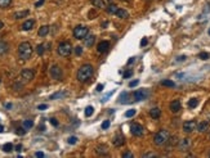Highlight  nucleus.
Returning a JSON list of instances; mask_svg holds the SVG:
<instances>
[{
	"instance_id": "f257e3e1",
	"label": "nucleus",
	"mask_w": 210,
	"mask_h": 158,
	"mask_svg": "<svg viewBox=\"0 0 210 158\" xmlns=\"http://www.w3.org/2000/svg\"><path fill=\"white\" fill-rule=\"evenodd\" d=\"M93 67L90 64H83L77 71V80L80 82H87L93 76Z\"/></svg>"
},
{
	"instance_id": "f03ea898",
	"label": "nucleus",
	"mask_w": 210,
	"mask_h": 158,
	"mask_svg": "<svg viewBox=\"0 0 210 158\" xmlns=\"http://www.w3.org/2000/svg\"><path fill=\"white\" fill-rule=\"evenodd\" d=\"M31 55H32V46H31V44L27 43V41L21 43L18 46V57L22 61H27V59L31 58Z\"/></svg>"
},
{
	"instance_id": "7ed1b4c3",
	"label": "nucleus",
	"mask_w": 210,
	"mask_h": 158,
	"mask_svg": "<svg viewBox=\"0 0 210 158\" xmlns=\"http://www.w3.org/2000/svg\"><path fill=\"white\" fill-rule=\"evenodd\" d=\"M169 138H170L169 131H166V130H160L157 134L155 135L154 142H155L156 145L161 147V145H164V144H166L169 142Z\"/></svg>"
},
{
	"instance_id": "20e7f679",
	"label": "nucleus",
	"mask_w": 210,
	"mask_h": 158,
	"mask_svg": "<svg viewBox=\"0 0 210 158\" xmlns=\"http://www.w3.org/2000/svg\"><path fill=\"white\" fill-rule=\"evenodd\" d=\"M58 54L61 57H69L72 51V45H71L70 41H62L61 44L58 45V49H57Z\"/></svg>"
},
{
	"instance_id": "39448f33",
	"label": "nucleus",
	"mask_w": 210,
	"mask_h": 158,
	"mask_svg": "<svg viewBox=\"0 0 210 158\" xmlns=\"http://www.w3.org/2000/svg\"><path fill=\"white\" fill-rule=\"evenodd\" d=\"M149 95V91L147 89H141V90H136L130 94V102H139V100H144L147 99Z\"/></svg>"
},
{
	"instance_id": "423d86ee",
	"label": "nucleus",
	"mask_w": 210,
	"mask_h": 158,
	"mask_svg": "<svg viewBox=\"0 0 210 158\" xmlns=\"http://www.w3.org/2000/svg\"><path fill=\"white\" fill-rule=\"evenodd\" d=\"M88 32H89L88 27H85V26H76L74 29V37L77 39V40H81V39H85V37L88 36Z\"/></svg>"
},
{
	"instance_id": "0eeeda50",
	"label": "nucleus",
	"mask_w": 210,
	"mask_h": 158,
	"mask_svg": "<svg viewBox=\"0 0 210 158\" xmlns=\"http://www.w3.org/2000/svg\"><path fill=\"white\" fill-rule=\"evenodd\" d=\"M34 76H35V72L32 69H23V71L21 72V80H22L23 84L30 82L31 80L34 79Z\"/></svg>"
},
{
	"instance_id": "6e6552de",
	"label": "nucleus",
	"mask_w": 210,
	"mask_h": 158,
	"mask_svg": "<svg viewBox=\"0 0 210 158\" xmlns=\"http://www.w3.org/2000/svg\"><path fill=\"white\" fill-rule=\"evenodd\" d=\"M51 76H52V79H54V80H61L62 79V76H63V72H62V69L59 66H52L51 67Z\"/></svg>"
},
{
	"instance_id": "1a4fd4ad",
	"label": "nucleus",
	"mask_w": 210,
	"mask_h": 158,
	"mask_svg": "<svg viewBox=\"0 0 210 158\" xmlns=\"http://www.w3.org/2000/svg\"><path fill=\"white\" fill-rule=\"evenodd\" d=\"M197 127V124H196V121H186L183 124V131L184 132H187V134H190V132H192L193 130H196Z\"/></svg>"
},
{
	"instance_id": "9d476101",
	"label": "nucleus",
	"mask_w": 210,
	"mask_h": 158,
	"mask_svg": "<svg viewBox=\"0 0 210 158\" xmlns=\"http://www.w3.org/2000/svg\"><path fill=\"white\" fill-rule=\"evenodd\" d=\"M130 131L134 136H142L143 135V127L139 124H131L130 125Z\"/></svg>"
},
{
	"instance_id": "9b49d317",
	"label": "nucleus",
	"mask_w": 210,
	"mask_h": 158,
	"mask_svg": "<svg viewBox=\"0 0 210 158\" xmlns=\"http://www.w3.org/2000/svg\"><path fill=\"white\" fill-rule=\"evenodd\" d=\"M191 145H192V142H191V139H188V138L182 139V140L179 142V144H178L179 149H180V150H183V152H186V150L190 149V147H191Z\"/></svg>"
},
{
	"instance_id": "f8f14e48",
	"label": "nucleus",
	"mask_w": 210,
	"mask_h": 158,
	"mask_svg": "<svg viewBox=\"0 0 210 158\" xmlns=\"http://www.w3.org/2000/svg\"><path fill=\"white\" fill-rule=\"evenodd\" d=\"M124 143H125V138H124L121 134H117L112 140V144L115 147H121V145H124Z\"/></svg>"
},
{
	"instance_id": "ddd939ff",
	"label": "nucleus",
	"mask_w": 210,
	"mask_h": 158,
	"mask_svg": "<svg viewBox=\"0 0 210 158\" xmlns=\"http://www.w3.org/2000/svg\"><path fill=\"white\" fill-rule=\"evenodd\" d=\"M108 49H110V43L108 41H101V43L98 44V46H97V50H98V53H101V54L106 53Z\"/></svg>"
},
{
	"instance_id": "4468645a",
	"label": "nucleus",
	"mask_w": 210,
	"mask_h": 158,
	"mask_svg": "<svg viewBox=\"0 0 210 158\" xmlns=\"http://www.w3.org/2000/svg\"><path fill=\"white\" fill-rule=\"evenodd\" d=\"M180 108H182V104H180V102L178 100V99L173 100L172 103H170V111H172L173 113H177V112H179Z\"/></svg>"
},
{
	"instance_id": "2eb2a0df",
	"label": "nucleus",
	"mask_w": 210,
	"mask_h": 158,
	"mask_svg": "<svg viewBox=\"0 0 210 158\" xmlns=\"http://www.w3.org/2000/svg\"><path fill=\"white\" fill-rule=\"evenodd\" d=\"M94 41H95L94 35H89V36H87L84 39V45L85 46H88V48H90V46H93L94 45Z\"/></svg>"
},
{
	"instance_id": "dca6fc26",
	"label": "nucleus",
	"mask_w": 210,
	"mask_h": 158,
	"mask_svg": "<svg viewBox=\"0 0 210 158\" xmlns=\"http://www.w3.org/2000/svg\"><path fill=\"white\" fill-rule=\"evenodd\" d=\"M67 95V91H57V93L52 94L51 97H49V99L51 100H56V99H61V98H65Z\"/></svg>"
},
{
	"instance_id": "f3484780",
	"label": "nucleus",
	"mask_w": 210,
	"mask_h": 158,
	"mask_svg": "<svg viewBox=\"0 0 210 158\" xmlns=\"http://www.w3.org/2000/svg\"><path fill=\"white\" fill-rule=\"evenodd\" d=\"M34 26H35V21L34 19H27L26 22L22 24V30L23 31H30Z\"/></svg>"
},
{
	"instance_id": "a211bd4d",
	"label": "nucleus",
	"mask_w": 210,
	"mask_h": 158,
	"mask_svg": "<svg viewBox=\"0 0 210 158\" xmlns=\"http://www.w3.org/2000/svg\"><path fill=\"white\" fill-rule=\"evenodd\" d=\"M28 14H30V10L26 9V10H21V12H16L13 14V17L16 19H21V18H23V17H27Z\"/></svg>"
},
{
	"instance_id": "6ab92c4d",
	"label": "nucleus",
	"mask_w": 210,
	"mask_h": 158,
	"mask_svg": "<svg viewBox=\"0 0 210 158\" xmlns=\"http://www.w3.org/2000/svg\"><path fill=\"white\" fill-rule=\"evenodd\" d=\"M197 130L200 132H206L209 130V122H206V121L200 122V124L197 125Z\"/></svg>"
},
{
	"instance_id": "aec40b11",
	"label": "nucleus",
	"mask_w": 210,
	"mask_h": 158,
	"mask_svg": "<svg viewBox=\"0 0 210 158\" xmlns=\"http://www.w3.org/2000/svg\"><path fill=\"white\" fill-rule=\"evenodd\" d=\"M117 9H119V6H117L116 4H113V3H111V4L106 8V12H107L108 14H116Z\"/></svg>"
},
{
	"instance_id": "412c9836",
	"label": "nucleus",
	"mask_w": 210,
	"mask_h": 158,
	"mask_svg": "<svg viewBox=\"0 0 210 158\" xmlns=\"http://www.w3.org/2000/svg\"><path fill=\"white\" fill-rule=\"evenodd\" d=\"M120 103H123V104H128V103H130V94L129 93H123L121 94V97H120Z\"/></svg>"
},
{
	"instance_id": "4be33fe9",
	"label": "nucleus",
	"mask_w": 210,
	"mask_h": 158,
	"mask_svg": "<svg viewBox=\"0 0 210 158\" xmlns=\"http://www.w3.org/2000/svg\"><path fill=\"white\" fill-rule=\"evenodd\" d=\"M149 114H151V117L154 118V120H157V118H160V116H161V111H160L159 108H152V109L149 111Z\"/></svg>"
},
{
	"instance_id": "5701e85b",
	"label": "nucleus",
	"mask_w": 210,
	"mask_h": 158,
	"mask_svg": "<svg viewBox=\"0 0 210 158\" xmlns=\"http://www.w3.org/2000/svg\"><path fill=\"white\" fill-rule=\"evenodd\" d=\"M48 32H49V26H41L38 31V35L43 37V36H47Z\"/></svg>"
},
{
	"instance_id": "b1692460",
	"label": "nucleus",
	"mask_w": 210,
	"mask_h": 158,
	"mask_svg": "<svg viewBox=\"0 0 210 158\" xmlns=\"http://www.w3.org/2000/svg\"><path fill=\"white\" fill-rule=\"evenodd\" d=\"M97 153L101 154V156H107V154H108L107 147H106V145H99V147H97Z\"/></svg>"
},
{
	"instance_id": "393cba45",
	"label": "nucleus",
	"mask_w": 210,
	"mask_h": 158,
	"mask_svg": "<svg viewBox=\"0 0 210 158\" xmlns=\"http://www.w3.org/2000/svg\"><path fill=\"white\" fill-rule=\"evenodd\" d=\"M90 3L95 8H99V9L105 8V1H103V0H90Z\"/></svg>"
},
{
	"instance_id": "a878e982",
	"label": "nucleus",
	"mask_w": 210,
	"mask_h": 158,
	"mask_svg": "<svg viewBox=\"0 0 210 158\" xmlns=\"http://www.w3.org/2000/svg\"><path fill=\"white\" fill-rule=\"evenodd\" d=\"M8 49H9L8 44L4 43V41H0V55H4L8 51Z\"/></svg>"
},
{
	"instance_id": "bb28decb",
	"label": "nucleus",
	"mask_w": 210,
	"mask_h": 158,
	"mask_svg": "<svg viewBox=\"0 0 210 158\" xmlns=\"http://www.w3.org/2000/svg\"><path fill=\"white\" fill-rule=\"evenodd\" d=\"M116 16L119 17V18H128V17H129V13H128L126 10H124V9H117Z\"/></svg>"
},
{
	"instance_id": "cd10ccee",
	"label": "nucleus",
	"mask_w": 210,
	"mask_h": 158,
	"mask_svg": "<svg viewBox=\"0 0 210 158\" xmlns=\"http://www.w3.org/2000/svg\"><path fill=\"white\" fill-rule=\"evenodd\" d=\"M22 126H23V127L26 129V130H30V129L34 126V121H32V120H26V121H23Z\"/></svg>"
},
{
	"instance_id": "c85d7f7f",
	"label": "nucleus",
	"mask_w": 210,
	"mask_h": 158,
	"mask_svg": "<svg viewBox=\"0 0 210 158\" xmlns=\"http://www.w3.org/2000/svg\"><path fill=\"white\" fill-rule=\"evenodd\" d=\"M198 105V99H196V98H192V99H190V102H188V107L190 108H196Z\"/></svg>"
},
{
	"instance_id": "c756f323",
	"label": "nucleus",
	"mask_w": 210,
	"mask_h": 158,
	"mask_svg": "<svg viewBox=\"0 0 210 158\" xmlns=\"http://www.w3.org/2000/svg\"><path fill=\"white\" fill-rule=\"evenodd\" d=\"M3 150H4L5 153H9V152H12L13 150V144L12 143H6L3 145Z\"/></svg>"
},
{
	"instance_id": "7c9ffc66",
	"label": "nucleus",
	"mask_w": 210,
	"mask_h": 158,
	"mask_svg": "<svg viewBox=\"0 0 210 158\" xmlns=\"http://www.w3.org/2000/svg\"><path fill=\"white\" fill-rule=\"evenodd\" d=\"M161 85L162 86H168V87H174V86H175V84H174L172 80H162Z\"/></svg>"
},
{
	"instance_id": "2f4dec72",
	"label": "nucleus",
	"mask_w": 210,
	"mask_h": 158,
	"mask_svg": "<svg viewBox=\"0 0 210 158\" xmlns=\"http://www.w3.org/2000/svg\"><path fill=\"white\" fill-rule=\"evenodd\" d=\"M44 51H45V45L44 44H39L36 46V53L39 55H43L44 54Z\"/></svg>"
},
{
	"instance_id": "473e14b6",
	"label": "nucleus",
	"mask_w": 210,
	"mask_h": 158,
	"mask_svg": "<svg viewBox=\"0 0 210 158\" xmlns=\"http://www.w3.org/2000/svg\"><path fill=\"white\" fill-rule=\"evenodd\" d=\"M12 4V0H0V8H8Z\"/></svg>"
},
{
	"instance_id": "72a5a7b5",
	"label": "nucleus",
	"mask_w": 210,
	"mask_h": 158,
	"mask_svg": "<svg viewBox=\"0 0 210 158\" xmlns=\"http://www.w3.org/2000/svg\"><path fill=\"white\" fill-rule=\"evenodd\" d=\"M198 58L202 59V61H208L210 58V53H206V51H201L200 54H198Z\"/></svg>"
},
{
	"instance_id": "f704fd0d",
	"label": "nucleus",
	"mask_w": 210,
	"mask_h": 158,
	"mask_svg": "<svg viewBox=\"0 0 210 158\" xmlns=\"http://www.w3.org/2000/svg\"><path fill=\"white\" fill-rule=\"evenodd\" d=\"M93 112H94V108L92 107V105H89V107L85 108V116H87V117H90V116L93 114Z\"/></svg>"
},
{
	"instance_id": "c9c22d12",
	"label": "nucleus",
	"mask_w": 210,
	"mask_h": 158,
	"mask_svg": "<svg viewBox=\"0 0 210 158\" xmlns=\"http://www.w3.org/2000/svg\"><path fill=\"white\" fill-rule=\"evenodd\" d=\"M26 131H27V130L25 129L23 126H22V127H17V129H16V134H17V135H21V136L26 134Z\"/></svg>"
},
{
	"instance_id": "e433bc0d",
	"label": "nucleus",
	"mask_w": 210,
	"mask_h": 158,
	"mask_svg": "<svg viewBox=\"0 0 210 158\" xmlns=\"http://www.w3.org/2000/svg\"><path fill=\"white\" fill-rule=\"evenodd\" d=\"M67 143L71 144V145H74V144L77 143V138H76V136H70V138L67 139Z\"/></svg>"
},
{
	"instance_id": "4c0bfd02",
	"label": "nucleus",
	"mask_w": 210,
	"mask_h": 158,
	"mask_svg": "<svg viewBox=\"0 0 210 158\" xmlns=\"http://www.w3.org/2000/svg\"><path fill=\"white\" fill-rule=\"evenodd\" d=\"M136 113H137L136 109H129V111L125 112V117H133V116L136 114Z\"/></svg>"
},
{
	"instance_id": "58836bf2",
	"label": "nucleus",
	"mask_w": 210,
	"mask_h": 158,
	"mask_svg": "<svg viewBox=\"0 0 210 158\" xmlns=\"http://www.w3.org/2000/svg\"><path fill=\"white\" fill-rule=\"evenodd\" d=\"M74 51H75V54H76V55H81V54H83V48L77 45V46L75 48V50H74Z\"/></svg>"
},
{
	"instance_id": "ea45409f",
	"label": "nucleus",
	"mask_w": 210,
	"mask_h": 158,
	"mask_svg": "<svg viewBox=\"0 0 210 158\" xmlns=\"http://www.w3.org/2000/svg\"><path fill=\"white\" fill-rule=\"evenodd\" d=\"M133 76V71H126L125 73H124V79H129V77H131Z\"/></svg>"
},
{
	"instance_id": "a19ab883",
	"label": "nucleus",
	"mask_w": 210,
	"mask_h": 158,
	"mask_svg": "<svg viewBox=\"0 0 210 158\" xmlns=\"http://www.w3.org/2000/svg\"><path fill=\"white\" fill-rule=\"evenodd\" d=\"M138 84H139V81H138V80H134V81H130L129 82V87H136Z\"/></svg>"
},
{
	"instance_id": "79ce46f5",
	"label": "nucleus",
	"mask_w": 210,
	"mask_h": 158,
	"mask_svg": "<svg viewBox=\"0 0 210 158\" xmlns=\"http://www.w3.org/2000/svg\"><path fill=\"white\" fill-rule=\"evenodd\" d=\"M47 108H48L47 104H39V105H38V109H39V111H45Z\"/></svg>"
},
{
	"instance_id": "37998d69",
	"label": "nucleus",
	"mask_w": 210,
	"mask_h": 158,
	"mask_svg": "<svg viewBox=\"0 0 210 158\" xmlns=\"http://www.w3.org/2000/svg\"><path fill=\"white\" fill-rule=\"evenodd\" d=\"M108 127H110V121L107 120V121H105V122L102 124V129L106 130V129H108Z\"/></svg>"
},
{
	"instance_id": "c03bdc74",
	"label": "nucleus",
	"mask_w": 210,
	"mask_h": 158,
	"mask_svg": "<svg viewBox=\"0 0 210 158\" xmlns=\"http://www.w3.org/2000/svg\"><path fill=\"white\" fill-rule=\"evenodd\" d=\"M147 44H148V40H147L146 37H143V39L141 40V46H146Z\"/></svg>"
},
{
	"instance_id": "a18cd8bd",
	"label": "nucleus",
	"mask_w": 210,
	"mask_h": 158,
	"mask_svg": "<svg viewBox=\"0 0 210 158\" xmlns=\"http://www.w3.org/2000/svg\"><path fill=\"white\" fill-rule=\"evenodd\" d=\"M112 94H113V91H111V93H107V94H106V95H105V97H103V99H102V102H106V100H107V99H108V98H110V97H111V95H112Z\"/></svg>"
},
{
	"instance_id": "49530a36",
	"label": "nucleus",
	"mask_w": 210,
	"mask_h": 158,
	"mask_svg": "<svg viewBox=\"0 0 210 158\" xmlns=\"http://www.w3.org/2000/svg\"><path fill=\"white\" fill-rule=\"evenodd\" d=\"M44 1H45V0H38V1L35 3V6H36V8H39V6H41L43 4H44Z\"/></svg>"
},
{
	"instance_id": "de8ad7c7",
	"label": "nucleus",
	"mask_w": 210,
	"mask_h": 158,
	"mask_svg": "<svg viewBox=\"0 0 210 158\" xmlns=\"http://www.w3.org/2000/svg\"><path fill=\"white\" fill-rule=\"evenodd\" d=\"M123 157H124V158H131V157H133V153H130V152H125V153L123 154Z\"/></svg>"
},
{
	"instance_id": "09e8293b",
	"label": "nucleus",
	"mask_w": 210,
	"mask_h": 158,
	"mask_svg": "<svg viewBox=\"0 0 210 158\" xmlns=\"http://www.w3.org/2000/svg\"><path fill=\"white\" fill-rule=\"evenodd\" d=\"M186 55H180V57H178L177 58V62H184V61H186Z\"/></svg>"
},
{
	"instance_id": "8fccbe9b",
	"label": "nucleus",
	"mask_w": 210,
	"mask_h": 158,
	"mask_svg": "<svg viewBox=\"0 0 210 158\" xmlns=\"http://www.w3.org/2000/svg\"><path fill=\"white\" fill-rule=\"evenodd\" d=\"M49 121H51V124H52L53 126H58V121H57L56 118H51Z\"/></svg>"
},
{
	"instance_id": "3c124183",
	"label": "nucleus",
	"mask_w": 210,
	"mask_h": 158,
	"mask_svg": "<svg viewBox=\"0 0 210 158\" xmlns=\"http://www.w3.org/2000/svg\"><path fill=\"white\" fill-rule=\"evenodd\" d=\"M44 156H45V154L43 153V152H36V153H35V157H38V158H43Z\"/></svg>"
},
{
	"instance_id": "603ef678",
	"label": "nucleus",
	"mask_w": 210,
	"mask_h": 158,
	"mask_svg": "<svg viewBox=\"0 0 210 158\" xmlns=\"http://www.w3.org/2000/svg\"><path fill=\"white\" fill-rule=\"evenodd\" d=\"M16 150H17V152H21V150H22V144H18V145H16Z\"/></svg>"
},
{
	"instance_id": "864d4df0",
	"label": "nucleus",
	"mask_w": 210,
	"mask_h": 158,
	"mask_svg": "<svg viewBox=\"0 0 210 158\" xmlns=\"http://www.w3.org/2000/svg\"><path fill=\"white\" fill-rule=\"evenodd\" d=\"M143 157H156V154H154V153H146V154H143Z\"/></svg>"
},
{
	"instance_id": "5fc2aeb1",
	"label": "nucleus",
	"mask_w": 210,
	"mask_h": 158,
	"mask_svg": "<svg viewBox=\"0 0 210 158\" xmlns=\"http://www.w3.org/2000/svg\"><path fill=\"white\" fill-rule=\"evenodd\" d=\"M103 90V85H102V84H98V85H97V91H102Z\"/></svg>"
},
{
	"instance_id": "6e6d98bb",
	"label": "nucleus",
	"mask_w": 210,
	"mask_h": 158,
	"mask_svg": "<svg viewBox=\"0 0 210 158\" xmlns=\"http://www.w3.org/2000/svg\"><path fill=\"white\" fill-rule=\"evenodd\" d=\"M5 108H8V109H9V108H12V104H10V103H6V104H5Z\"/></svg>"
},
{
	"instance_id": "4d7b16f0",
	"label": "nucleus",
	"mask_w": 210,
	"mask_h": 158,
	"mask_svg": "<svg viewBox=\"0 0 210 158\" xmlns=\"http://www.w3.org/2000/svg\"><path fill=\"white\" fill-rule=\"evenodd\" d=\"M134 62V58H130L129 61H128V64H130V63H133Z\"/></svg>"
},
{
	"instance_id": "13d9d810",
	"label": "nucleus",
	"mask_w": 210,
	"mask_h": 158,
	"mask_svg": "<svg viewBox=\"0 0 210 158\" xmlns=\"http://www.w3.org/2000/svg\"><path fill=\"white\" fill-rule=\"evenodd\" d=\"M3 131H4V126L0 125V132H3Z\"/></svg>"
},
{
	"instance_id": "bf43d9fd",
	"label": "nucleus",
	"mask_w": 210,
	"mask_h": 158,
	"mask_svg": "<svg viewBox=\"0 0 210 158\" xmlns=\"http://www.w3.org/2000/svg\"><path fill=\"white\" fill-rule=\"evenodd\" d=\"M39 129H40V131H44V125H40V127H39Z\"/></svg>"
},
{
	"instance_id": "052dcab7",
	"label": "nucleus",
	"mask_w": 210,
	"mask_h": 158,
	"mask_svg": "<svg viewBox=\"0 0 210 158\" xmlns=\"http://www.w3.org/2000/svg\"><path fill=\"white\" fill-rule=\"evenodd\" d=\"M3 27H4V23H3V22H1V21H0V30H1V29H3Z\"/></svg>"
},
{
	"instance_id": "680f3d73",
	"label": "nucleus",
	"mask_w": 210,
	"mask_h": 158,
	"mask_svg": "<svg viewBox=\"0 0 210 158\" xmlns=\"http://www.w3.org/2000/svg\"><path fill=\"white\" fill-rule=\"evenodd\" d=\"M107 24H108L107 22H103V24H102V26H103V29H106V26H107Z\"/></svg>"
},
{
	"instance_id": "e2e57ef3",
	"label": "nucleus",
	"mask_w": 210,
	"mask_h": 158,
	"mask_svg": "<svg viewBox=\"0 0 210 158\" xmlns=\"http://www.w3.org/2000/svg\"><path fill=\"white\" fill-rule=\"evenodd\" d=\"M121 1H125V3H128V1H130V0H121Z\"/></svg>"
},
{
	"instance_id": "0e129e2a",
	"label": "nucleus",
	"mask_w": 210,
	"mask_h": 158,
	"mask_svg": "<svg viewBox=\"0 0 210 158\" xmlns=\"http://www.w3.org/2000/svg\"><path fill=\"white\" fill-rule=\"evenodd\" d=\"M107 1H108V3H112V0H107Z\"/></svg>"
},
{
	"instance_id": "69168bd1",
	"label": "nucleus",
	"mask_w": 210,
	"mask_h": 158,
	"mask_svg": "<svg viewBox=\"0 0 210 158\" xmlns=\"http://www.w3.org/2000/svg\"><path fill=\"white\" fill-rule=\"evenodd\" d=\"M208 34H209V35H210V29H209V31H208Z\"/></svg>"
},
{
	"instance_id": "338daca9",
	"label": "nucleus",
	"mask_w": 210,
	"mask_h": 158,
	"mask_svg": "<svg viewBox=\"0 0 210 158\" xmlns=\"http://www.w3.org/2000/svg\"><path fill=\"white\" fill-rule=\"evenodd\" d=\"M209 156H210V153H209Z\"/></svg>"
}]
</instances>
